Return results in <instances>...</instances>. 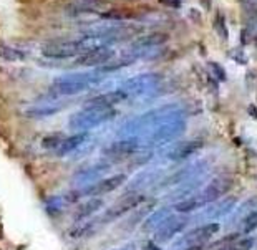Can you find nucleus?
<instances>
[{
    "mask_svg": "<svg viewBox=\"0 0 257 250\" xmlns=\"http://www.w3.org/2000/svg\"><path fill=\"white\" fill-rule=\"evenodd\" d=\"M181 108L178 105H165L160 108H155V110L145 113L138 118L131 119L130 123H126L121 128V133L126 134V138H131V136H136L140 133H151L153 129L160 126L161 123H165L166 119L171 118L174 113H178Z\"/></svg>",
    "mask_w": 257,
    "mask_h": 250,
    "instance_id": "f257e3e1",
    "label": "nucleus"
},
{
    "mask_svg": "<svg viewBox=\"0 0 257 250\" xmlns=\"http://www.w3.org/2000/svg\"><path fill=\"white\" fill-rule=\"evenodd\" d=\"M184 131H186V115L183 110H179L169 119H166L165 123H161L160 126L153 129L151 133H148L146 144L148 146L168 144L171 141L178 139Z\"/></svg>",
    "mask_w": 257,
    "mask_h": 250,
    "instance_id": "f03ea898",
    "label": "nucleus"
},
{
    "mask_svg": "<svg viewBox=\"0 0 257 250\" xmlns=\"http://www.w3.org/2000/svg\"><path fill=\"white\" fill-rule=\"evenodd\" d=\"M42 55L47 58H53V60H63V58H70V57H78L81 53L86 52V45L85 40H50L47 43H43L40 48Z\"/></svg>",
    "mask_w": 257,
    "mask_h": 250,
    "instance_id": "7ed1b4c3",
    "label": "nucleus"
},
{
    "mask_svg": "<svg viewBox=\"0 0 257 250\" xmlns=\"http://www.w3.org/2000/svg\"><path fill=\"white\" fill-rule=\"evenodd\" d=\"M114 116V111L111 108H85L83 111H80L78 115H75L70 121V126L73 129H90L95 128L98 124L108 121Z\"/></svg>",
    "mask_w": 257,
    "mask_h": 250,
    "instance_id": "20e7f679",
    "label": "nucleus"
},
{
    "mask_svg": "<svg viewBox=\"0 0 257 250\" xmlns=\"http://www.w3.org/2000/svg\"><path fill=\"white\" fill-rule=\"evenodd\" d=\"M219 224L211 222V224H202L196 229L186 232L184 235H181L176 242L171 245V250H184L191 245H198V243H204L206 240H209L212 235H216L219 232Z\"/></svg>",
    "mask_w": 257,
    "mask_h": 250,
    "instance_id": "39448f33",
    "label": "nucleus"
},
{
    "mask_svg": "<svg viewBox=\"0 0 257 250\" xmlns=\"http://www.w3.org/2000/svg\"><path fill=\"white\" fill-rule=\"evenodd\" d=\"M98 77L93 73H81V75H75V77L70 78H62L57 80L55 83L52 85V91L58 95H75V93H81L83 90H86L91 83H95Z\"/></svg>",
    "mask_w": 257,
    "mask_h": 250,
    "instance_id": "423d86ee",
    "label": "nucleus"
},
{
    "mask_svg": "<svg viewBox=\"0 0 257 250\" xmlns=\"http://www.w3.org/2000/svg\"><path fill=\"white\" fill-rule=\"evenodd\" d=\"M160 83L161 77L158 73H141L124 81L121 91H124L126 96H141L146 95L148 91H153Z\"/></svg>",
    "mask_w": 257,
    "mask_h": 250,
    "instance_id": "0eeeda50",
    "label": "nucleus"
},
{
    "mask_svg": "<svg viewBox=\"0 0 257 250\" xmlns=\"http://www.w3.org/2000/svg\"><path fill=\"white\" fill-rule=\"evenodd\" d=\"M145 200V195L140 194V192H128L124 197H121L118 200L116 204L113 205V207L108 209L105 214L101 217V222H111L114 219H118V217L124 215L126 212L136 209L138 205Z\"/></svg>",
    "mask_w": 257,
    "mask_h": 250,
    "instance_id": "6e6552de",
    "label": "nucleus"
},
{
    "mask_svg": "<svg viewBox=\"0 0 257 250\" xmlns=\"http://www.w3.org/2000/svg\"><path fill=\"white\" fill-rule=\"evenodd\" d=\"M189 224L188 217H179V215H171L169 219L163 224L161 227H158L155 230V242H168L178 235L179 232L186 229V225Z\"/></svg>",
    "mask_w": 257,
    "mask_h": 250,
    "instance_id": "1a4fd4ad",
    "label": "nucleus"
},
{
    "mask_svg": "<svg viewBox=\"0 0 257 250\" xmlns=\"http://www.w3.org/2000/svg\"><path fill=\"white\" fill-rule=\"evenodd\" d=\"M231 186H232V181L229 177H216L207 184L204 187V191H202L198 197L201 199L202 205H206L209 202H216V200H219L222 195L231 189Z\"/></svg>",
    "mask_w": 257,
    "mask_h": 250,
    "instance_id": "9d476101",
    "label": "nucleus"
},
{
    "mask_svg": "<svg viewBox=\"0 0 257 250\" xmlns=\"http://www.w3.org/2000/svg\"><path fill=\"white\" fill-rule=\"evenodd\" d=\"M113 52L110 48H100V50H90L75 57L72 67H103L111 60Z\"/></svg>",
    "mask_w": 257,
    "mask_h": 250,
    "instance_id": "9b49d317",
    "label": "nucleus"
},
{
    "mask_svg": "<svg viewBox=\"0 0 257 250\" xmlns=\"http://www.w3.org/2000/svg\"><path fill=\"white\" fill-rule=\"evenodd\" d=\"M163 176V169L161 167H151V169H146V171H141L140 174H136L135 179L128 184V189H126V194L128 192H138L141 189H146L156 184L158 181L161 179Z\"/></svg>",
    "mask_w": 257,
    "mask_h": 250,
    "instance_id": "f8f14e48",
    "label": "nucleus"
},
{
    "mask_svg": "<svg viewBox=\"0 0 257 250\" xmlns=\"http://www.w3.org/2000/svg\"><path fill=\"white\" fill-rule=\"evenodd\" d=\"M201 148V141H183V143L169 146V149L166 151V157L171 161H183L191 157L194 153H198Z\"/></svg>",
    "mask_w": 257,
    "mask_h": 250,
    "instance_id": "ddd939ff",
    "label": "nucleus"
},
{
    "mask_svg": "<svg viewBox=\"0 0 257 250\" xmlns=\"http://www.w3.org/2000/svg\"><path fill=\"white\" fill-rule=\"evenodd\" d=\"M124 182H126V174L119 172V174H114V176H111V177L101 179V181L95 182L91 187L86 189L85 194H88V195H101V194L114 191V189H118L119 186H123Z\"/></svg>",
    "mask_w": 257,
    "mask_h": 250,
    "instance_id": "4468645a",
    "label": "nucleus"
},
{
    "mask_svg": "<svg viewBox=\"0 0 257 250\" xmlns=\"http://www.w3.org/2000/svg\"><path fill=\"white\" fill-rule=\"evenodd\" d=\"M136 149H140V139L126 138V139H119L116 143L110 144L108 148H105L103 153L111 157H124V156L133 154Z\"/></svg>",
    "mask_w": 257,
    "mask_h": 250,
    "instance_id": "2eb2a0df",
    "label": "nucleus"
},
{
    "mask_svg": "<svg viewBox=\"0 0 257 250\" xmlns=\"http://www.w3.org/2000/svg\"><path fill=\"white\" fill-rule=\"evenodd\" d=\"M126 93L124 91H111V93H103L100 96H95L91 98L85 103V108H111L114 106L116 103L126 100Z\"/></svg>",
    "mask_w": 257,
    "mask_h": 250,
    "instance_id": "dca6fc26",
    "label": "nucleus"
},
{
    "mask_svg": "<svg viewBox=\"0 0 257 250\" xmlns=\"http://www.w3.org/2000/svg\"><path fill=\"white\" fill-rule=\"evenodd\" d=\"M237 204V199L236 197H227V199H221L219 202L211 205L204 210V215L206 219H221V217H226L229 215L231 212L234 210Z\"/></svg>",
    "mask_w": 257,
    "mask_h": 250,
    "instance_id": "f3484780",
    "label": "nucleus"
},
{
    "mask_svg": "<svg viewBox=\"0 0 257 250\" xmlns=\"http://www.w3.org/2000/svg\"><path fill=\"white\" fill-rule=\"evenodd\" d=\"M201 184H202V177L201 176L189 179V181H184L181 184H178V187L174 189L171 194H169V197L176 199V202H178V200L188 199V197H191V195H193V192L198 191Z\"/></svg>",
    "mask_w": 257,
    "mask_h": 250,
    "instance_id": "a211bd4d",
    "label": "nucleus"
},
{
    "mask_svg": "<svg viewBox=\"0 0 257 250\" xmlns=\"http://www.w3.org/2000/svg\"><path fill=\"white\" fill-rule=\"evenodd\" d=\"M173 207H161V209H158L153 212L151 215H148V219L143 222V230L145 232H153V230H156L158 227H161L165 222L169 219V217L173 215Z\"/></svg>",
    "mask_w": 257,
    "mask_h": 250,
    "instance_id": "6ab92c4d",
    "label": "nucleus"
},
{
    "mask_svg": "<svg viewBox=\"0 0 257 250\" xmlns=\"http://www.w3.org/2000/svg\"><path fill=\"white\" fill-rule=\"evenodd\" d=\"M168 40V35L165 34H150L146 37H141L135 42L133 48L135 50H150L153 47H158V45H163Z\"/></svg>",
    "mask_w": 257,
    "mask_h": 250,
    "instance_id": "aec40b11",
    "label": "nucleus"
},
{
    "mask_svg": "<svg viewBox=\"0 0 257 250\" xmlns=\"http://www.w3.org/2000/svg\"><path fill=\"white\" fill-rule=\"evenodd\" d=\"M88 139V133H78V134H73L72 138H67L63 139V143L60 144L58 148V154H68L72 153L73 149H78L80 146H83Z\"/></svg>",
    "mask_w": 257,
    "mask_h": 250,
    "instance_id": "412c9836",
    "label": "nucleus"
},
{
    "mask_svg": "<svg viewBox=\"0 0 257 250\" xmlns=\"http://www.w3.org/2000/svg\"><path fill=\"white\" fill-rule=\"evenodd\" d=\"M108 167H110L108 164H95V166L88 167V169H85L83 172H78V176H76V181L81 182V184L91 182V181H95V179L100 177L101 174L108 169Z\"/></svg>",
    "mask_w": 257,
    "mask_h": 250,
    "instance_id": "4be33fe9",
    "label": "nucleus"
},
{
    "mask_svg": "<svg viewBox=\"0 0 257 250\" xmlns=\"http://www.w3.org/2000/svg\"><path fill=\"white\" fill-rule=\"evenodd\" d=\"M101 207H103V200L101 199H90V200H86V202L81 204L80 207H78V210H76L75 219L76 220L85 219V217L91 215L93 212H98Z\"/></svg>",
    "mask_w": 257,
    "mask_h": 250,
    "instance_id": "5701e85b",
    "label": "nucleus"
},
{
    "mask_svg": "<svg viewBox=\"0 0 257 250\" xmlns=\"http://www.w3.org/2000/svg\"><path fill=\"white\" fill-rule=\"evenodd\" d=\"M201 205H202V202L198 195H194V197L191 195L188 199L178 200V202L173 205V209L176 212H181V214H189V212H194L196 209H199Z\"/></svg>",
    "mask_w": 257,
    "mask_h": 250,
    "instance_id": "b1692460",
    "label": "nucleus"
},
{
    "mask_svg": "<svg viewBox=\"0 0 257 250\" xmlns=\"http://www.w3.org/2000/svg\"><path fill=\"white\" fill-rule=\"evenodd\" d=\"M239 238V233H229V235L219 238L217 242H214L207 250H227Z\"/></svg>",
    "mask_w": 257,
    "mask_h": 250,
    "instance_id": "393cba45",
    "label": "nucleus"
},
{
    "mask_svg": "<svg viewBox=\"0 0 257 250\" xmlns=\"http://www.w3.org/2000/svg\"><path fill=\"white\" fill-rule=\"evenodd\" d=\"M257 229V209H254L252 212H249L247 215L244 217L242 220V230L244 233H249Z\"/></svg>",
    "mask_w": 257,
    "mask_h": 250,
    "instance_id": "a878e982",
    "label": "nucleus"
},
{
    "mask_svg": "<svg viewBox=\"0 0 257 250\" xmlns=\"http://www.w3.org/2000/svg\"><path fill=\"white\" fill-rule=\"evenodd\" d=\"M214 29H216V34L219 35V39H222L226 42L229 39V32H227V27H226V20H224V15H217L216 20H214Z\"/></svg>",
    "mask_w": 257,
    "mask_h": 250,
    "instance_id": "bb28decb",
    "label": "nucleus"
},
{
    "mask_svg": "<svg viewBox=\"0 0 257 250\" xmlns=\"http://www.w3.org/2000/svg\"><path fill=\"white\" fill-rule=\"evenodd\" d=\"M63 136L62 134H50L47 136V138H43L42 141V146L45 149H55V148H60V144L63 143Z\"/></svg>",
    "mask_w": 257,
    "mask_h": 250,
    "instance_id": "cd10ccee",
    "label": "nucleus"
},
{
    "mask_svg": "<svg viewBox=\"0 0 257 250\" xmlns=\"http://www.w3.org/2000/svg\"><path fill=\"white\" fill-rule=\"evenodd\" d=\"M255 205H257V197H252V199L245 200V202H244L242 205H240V207H239L236 212H234V214H236V217H234V219L239 220L242 215H247L249 212H252V209L255 207Z\"/></svg>",
    "mask_w": 257,
    "mask_h": 250,
    "instance_id": "c85d7f7f",
    "label": "nucleus"
},
{
    "mask_svg": "<svg viewBox=\"0 0 257 250\" xmlns=\"http://www.w3.org/2000/svg\"><path fill=\"white\" fill-rule=\"evenodd\" d=\"M254 245V238L252 237H245V238H237L227 250H250Z\"/></svg>",
    "mask_w": 257,
    "mask_h": 250,
    "instance_id": "c756f323",
    "label": "nucleus"
},
{
    "mask_svg": "<svg viewBox=\"0 0 257 250\" xmlns=\"http://www.w3.org/2000/svg\"><path fill=\"white\" fill-rule=\"evenodd\" d=\"M95 229V222H88V224H83V225H80V227H76L75 230L70 232V235L72 237H85V235H90L91 230Z\"/></svg>",
    "mask_w": 257,
    "mask_h": 250,
    "instance_id": "7c9ffc66",
    "label": "nucleus"
},
{
    "mask_svg": "<svg viewBox=\"0 0 257 250\" xmlns=\"http://www.w3.org/2000/svg\"><path fill=\"white\" fill-rule=\"evenodd\" d=\"M209 67H211V70H212V72H214V75H216V78H217V80H221V81H224V80H226V73H224V70H222V68L219 67V65H216V63H211Z\"/></svg>",
    "mask_w": 257,
    "mask_h": 250,
    "instance_id": "2f4dec72",
    "label": "nucleus"
},
{
    "mask_svg": "<svg viewBox=\"0 0 257 250\" xmlns=\"http://www.w3.org/2000/svg\"><path fill=\"white\" fill-rule=\"evenodd\" d=\"M161 4L168 5V7H173V9H178L181 7V0H160Z\"/></svg>",
    "mask_w": 257,
    "mask_h": 250,
    "instance_id": "473e14b6",
    "label": "nucleus"
},
{
    "mask_svg": "<svg viewBox=\"0 0 257 250\" xmlns=\"http://www.w3.org/2000/svg\"><path fill=\"white\" fill-rule=\"evenodd\" d=\"M145 250H161V248L156 245V242L151 240V242H146L145 243Z\"/></svg>",
    "mask_w": 257,
    "mask_h": 250,
    "instance_id": "72a5a7b5",
    "label": "nucleus"
},
{
    "mask_svg": "<svg viewBox=\"0 0 257 250\" xmlns=\"http://www.w3.org/2000/svg\"><path fill=\"white\" fill-rule=\"evenodd\" d=\"M184 250H206V247H204V243H198V245H191Z\"/></svg>",
    "mask_w": 257,
    "mask_h": 250,
    "instance_id": "f704fd0d",
    "label": "nucleus"
},
{
    "mask_svg": "<svg viewBox=\"0 0 257 250\" xmlns=\"http://www.w3.org/2000/svg\"><path fill=\"white\" fill-rule=\"evenodd\" d=\"M119 250H136V248H135V245H131V243H130V245L123 247V248H119Z\"/></svg>",
    "mask_w": 257,
    "mask_h": 250,
    "instance_id": "c9c22d12",
    "label": "nucleus"
},
{
    "mask_svg": "<svg viewBox=\"0 0 257 250\" xmlns=\"http://www.w3.org/2000/svg\"><path fill=\"white\" fill-rule=\"evenodd\" d=\"M252 2H257V0H252Z\"/></svg>",
    "mask_w": 257,
    "mask_h": 250,
    "instance_id": "e433bc0d",
    "label": "nucleus"
},
{
    "mask_svg": "<svg viewBox=\"0 0 257 250\" xmlns=\"http://www.w3.org/2000/svg\"><path fill=\"white\" fill-rule=\"evenodd\" d=\"M103 2H105V0H103Z\"/></svg>",
    "mask_w": 257,
    "mask_h": 250,
    "instance_id": "4c0bfd02",
    "label": "nucleus"
}]
</instances>
